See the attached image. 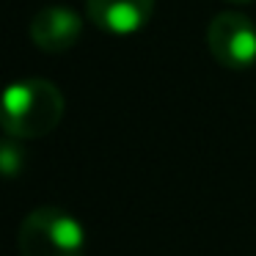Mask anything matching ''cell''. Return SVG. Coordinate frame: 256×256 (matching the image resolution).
I'll return each mask as SVG.
<instances>
[{"instance_id":"3957f363","label":"cell","mask_w":256,"mask_h":256,"mask_svg":"<svg viewBox=\"0 0 256 256\" xmlns=\"http://www.w3.org/2000/svg\"><path fill=\"white\" fill-rule=\"evenodd\" d=\"M206 44L220 66L242 72L256 64V25L240 12H223L212 17L206 28Z\"/></svg>"},{"instance_id":"5b68a950","label":"cell","mask_w":256,"mask_h":256,"mask_svg":"<svg viewBox=\"0 0 256 256\" xmlns=\"http://www.w3.org/2000/svg\"><path fill=\"white\" fill-rule=\"evenodd\" d=\"M88 20L113 36H130L152 20L154 0H86Z\"/></svg>"},{"instance_id":"52a82bcc","label":"cell","mask_w":256,"mask_h":256,"mask_svg":"<svg viewBox=\"0 0 256 256\" xmlns=\"http://www.w3.org/2000/svg\"><path fill=\"white\" fill-rule=\"evenodd\" d=\"M226 3H250V0H226Z\"/></svg>"},{"instance_id":"277c9868","label":"cell","mask_w":256,"mask_h":256,"mask_svg":"<svg viewBox=\"0 0 256 256\" xmlns=\"http://www.w3.org/2000/svg\"><path fill=\"white\" fill-rule=\"evenodd\" d=\"M83 34V20L66 6H44L30 20V39L44 52H66Z\"/></svg>"},{"instance_id":"8992f818","label":"cell","mask_w":256,"mask_h":256,"mask_svg":"<svg viewBox=\"0 0 256 256\" xmlns=\"http://www.w3.org/2000/svg\"><path fill=\"white\" fill-rule=\"evenodd\" d=\"M22 160H25V154H22V149L14 144V138H6V140H3V149H0V166H3V174H6L8 179L20 174Z\"/></svg>"},{"instance_id":"6da1fadb","label":"cell","mask_w":256,"mask_h":256,"mask_svg":"<svg viewBox=\"0 0 256 256\" xmlns=\"http://www.w3.org/2000/svg\"><path fill=\"white\" fill-rule=\"evenodd\" d=\"M61 116L64 94L50 80H20L3 94V130L8 138H42L58 127Z\"/></svg>"},{"instance_id":"7a4b0ae2","label":"cell","mask_w":256,"mask_h":256,"mask_svg":"<svg viewBox=\"0 0 256 256\" xmlns=\"http://www.w3.org/2000/svg\"><path fill=\"white\" fill-rule=\"evenodd\" d=\"M20 256H83L86 228L74 215L58 206H36L17 234Z\"/></svg>"}]
</instances>
